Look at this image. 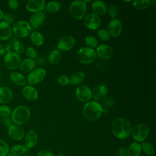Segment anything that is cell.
<instances>
[{
	"label": "cell",
	"mask_w": 156,
	"mask_h": 156,
	"mask_svg": "<svg viewBox=\"0 0 156 156\" xmlns=\"http://www.w3.org/2000/svg\"><path fill=\"white\" fill-rule=\"evenodd\" d=\"M26 55L29 58L34 59L37 58V52L36 50L32 47H28L26 49Z\"/></svg>",
	"instance_id": "obj_40"
},
{
	"label": "cell",
	"mask_w": 156,
	"mask_h": 156,
	"mask_svg": "<svg viewBox=\"0 0 156 156\" xmlns=\"http://www.w3.org/2000/svg\"><path fill=\"white\" fill-rule=\"evenodd\" d=\"M98 35L99 38L103 41H107L109 40L110 38V36L107 31V29L102 28L98 30Z\"/></svg>",
	"instance_id": "obj_38"
},
{
	"label": "cell",
	"mask_w": 156,
	"mask_h": 156,
	"mask_svg": "<svg viewBox=\"0 0 156 156\" xmlns=\"http://www.w3.org/2000/svg\"><path fill=\"white\" fill-rule=\"evenodd\" d=\"M46 9L49 12L55 13L61 9V4L58 1H50L46 4Z\"/></svg>",
	"instance_id": "obj_32"
},
{
	"label": "cell",
	"mask_w": 156,
	"mask_h": 156,
	"mask_svg": "<svg viewBox=\"0 0 156 156\" xmlns=\"http://www.w3.org/2000/svg\"><path fill=\"white\" fill-rule=\"evenodd\" d=\"M7 133L11 139L19 141L24 138L25 131L21 126L13 124L8 128Z\"/></svg>",
	"instance_id": "obj_11"
},
{
	"label": "cell",
	"mask_w": 156,
	"mask_h": 156,
	"mask_svg": "<svg viewBox=\"0 0 156 156\" xmlns=\"http://www.w3.org/2000/svg\"><path fill=\"white\" fill-rule=\"evenodd\" d=\"M31 116V112L29 107L21 105L16 107L12 112L10 118L13 124L23 125L29 122Z\"/></svg>",
	"instance_id": "obj_3"
},
{
	"label": "cell",
	"mask_w": 156,
	"mask_h": 156,
	"mask_svg": "<svg viewBox=\"0 0 156 156\" xmlns=\"http://www.w3.org/2000/svg\"><path fill=\"white\" fill-rule=\"evenodd\" d=\"M12 32L18 38L27 37L32 31V27L29 23L26 21H18L13 23Z\"/></svg>",
	"instance_id": "obj_6"
},
{
	"label": "cell",
	"mask_w": 156,
	"mask_h": 156,
	"mask_svg": "<svg viewBox=\"0 0 156 156\" xmlns=\"http://www.w3.org/2000/svg\"><path fill=\"white\" fill-rule=\"evenodd\" d=\"M118 156H128L127 149L126 147H121L118 152Z\"/></svg>",
	"instance_id": "obj_46"
},
{
	"label": "cell",
	"mask_w": 156,
	"mask_h": 156,
	"mask_svg": "<svg viewBox=\"0 0 156 156\" xmlns=\"http://www.w3.org/2000/svg\"><path fill=\"white\" fill-rule=\"evenodd\" d=\"M71 16L78 20L83 19L87 12V5L84 1L76 0L73 1L69 7Z\"/></svg>",
	"instance_id": "obj_4"
},
{
	"label": "cell",
	"mask_w": 156,
	"mask_h": 156,
	"mask_svg": "<svg viewBox=\"0 0 156 156\" xmlns=\"http://www.w3.org/2000/svg\"><path fill=\"white\" fill-rule=\"evenodd\" d=\"M46 2L44 0H29L26 4V9L33 13L41 12L46 7Z\"/></svg>",
	"instance_id": "obj_15"
},
{
	"label": "cell",
	"mask_w": 156,
	"mask_h": 156,
	"mask_svg": "<svg viewBox=\"0 0 156 156\" xmlns=\"http://www.w3.org/2000/svg\"><path fill=\"white\" fill-rule=\"evenodd\" d=\"M101 23L100 17L93 13L87 15L84 18V24L85 27L91 30H95L99 28Z\"/></svg>",
	"instance_id": "obj_13"
},
{
	"label": "cell",
	"mask_w": 156,
	"mask_h": 156,
	"mask_svg": "<svg viewBox=\"0 0 156 156\" xmlns=\"http://www.w3.org/2000/svg\"><path fill=\"white\" fill-rule=\"evenodd\" d=\"M127 149L128 156H139L142 151L141 144L137 142L131 143Z\"/></svg>",
	"instance_id": "obj_27"
},
{
	"label": "cell",
	"mask_w": 156,
	"mask_h": 156,
	"mask_svg": "<svg viewBox=\"0 0 156 156\" xmlns=\"http://www.w3.org/2000/svg\"><path fill=\"white\" fill-rule=\"evenodd\" d=\"M3 16H4V13H3V12L0 9V21L2 20Z\"/></svg>",
	"instance_id": "obj_49"
},
{
	"label": "cell",
	"mask_w": 156,
	"mask_h": 156,
	"mask_svg": "<svg viewBox=\"0 0 156 156\" xmlns=\"http://www.w3.org/2000/svg\"><path fill=\"white\" fill-rule=\"evenodd\" d=\"M45 15L42 12L34 13L29 18V22L31 27L34 28L39 27L44 21Z\"/></svg>",
	"instance_id": "obj_21"
},
{
	"label": "cell",
	"mask_w": 156,
	"mask_h": 156,
	"mask_svg": "<svg viewBox=\"0 0 156 156\" xmlns=\"http://www.w3.org/2000/svg\"><path fill=\"white\" fill-rule=\"evenodd\" d=\"M46 71L43 68L34 69L27 75V80L30 85H35L41 82L46 76Z\"/></svg>",
	"instance_id": "obj_9"
},
{
	"label": "cell",
	"mask_w": 156,
	"mask_h": 156,
	"mask_svg": "<svg viewBox=\"0 0 156 156\" xmlns=\"http://www.w3.org/2000/svg\"><path fill=\"white\" fill-rule=\"evenodd\" d=\"M132 135L133 138L138 142L144 141L149 133V127L147 124L140 123L136 124L132 129Z\"/></svg>",
	"instance_id": "obj_7"
},
{
	"label": "cell",
	"mask_w": 156,
	"mask_h": 156,
	"mask_svg": "<svg viewBox=\"0 0 156 156\" xmlns=\"http://www.w3.org/2000/svg\"><path fill=\"white\" fill-rule=\"evenodd\" d=\"M7 5L10 9L15 11L19 7V2L17 0H9L7 2Z\"/></svg>",
	"instance_id": "obj_42"
},
{
	"label": "cell",
	"mask_w": 156,
	"mask_h": 156,
	"mask_svg": "<svg viewBox=\"0 0 156 156\" xmlns=\"http://www.w3.org/2000/svg\"><path fill=\"white\" fill-rule=\"evenodd\" d=\"M12 110L10 107L7 105L2 104L0 105V116L2 118L9 117L10 116Z\"/></svg>",
	"instance_id": "obj_37"
},
{
	"label": "cell",
	"mask_w": 156,
	"mask_h": 156,
	"mask_svg": "<svg viewBox=\"0 0 156 156\" xmlns=\"http://www.w3.org/2000/svg\"><path fill=\"white\" fill-rule=\"evenodd\" d=\"M22 94L27 100L35 101L38 98V94L36 89L31 85H25L22 89Z\"/></svg>",
	"instance_id": "obj_20"
},
{
	"label": "cell",
	"mask_w": 156,
	"mask_h": 156,
	"mask_svg": "<svg viewBox=\"0 0 156 156\" xmlns=\"http://www.w3.org/2000/svg\"><path fill=\"white\" fill-rule=\"evenodd\" d=\"M3 21L7 22V23H9V24H12L14 23L15 21V16L14 15L10 12H7L5 13H4V16H3V18H2Z\"/></svg>",
	"instance_id": "obj_41"
},
{
	"label": "cell",
	"mask_w": 156,
	"mask_h": 156,
	"mask_svg": "<svg viewBox=\"0 0 156 156\" xmlns=\"http://www.w3.org/2000/svg\"><path fill=\"white\" fill-rule=\"evenodd\" d=\"M143 151L148 155H152L154 154V148L153 146L148 142H143L141 144Z\"/></svg>",
	"instance_id": "obj_34"
},
{
	"label": "cell",
	"mask_w": 156,
	"mask_h": 156,
	"mask_svg": "<svg viewBox=\"0 0 156 156\" xmlns=\"http://www.w3.org/2000/svg\"><path fill=\"white\" fill-rule=\"evenodd\" d=\"M38 156H55L54 154L50 151L43 149L37 152Z\"/></svg>",
	"instance_id": "obj_44"
},
{
	"label": "cell",
	"mask_w": 156,
	"mask_h": 156,
	"mask_svg": "<svg viewBox=\"0 0 156 156\" xmlns=\"http://www.w3.org/2000/svg\"><path fill=\"white\" fill-rule=\"evenodd\" d=\"M7 156H14V155H11V154H8Z\"/></svg>",
	"instance_id": "obj_50"
},
{
	"label": "cell",
	"mask_w": 156,
	"mask_h": 156,
	"mask_svg": "<svg viewBox=\"0 0 156 156\" xmlns=\"http://www.w3.org/2000/svg\"><path fill=\"white\" fill-rule=\"evenodd\" d=\"M12 35V29L10 24L4 21H0V40H9Z\"/></svg>",
	"instance_id": "obj_19"
},
{
	"label": "cell",
	"mask_w": 156,
	"mask_h": 156,
	"mask_svg": "<svg viewBox=\"0 0 156 156\" xmlns=\"http://www.w3.org/2000/svg\"><path fill=\"white\" fill-rule=\"evenodd\" d=\"M103 113L102 105L95 101L86 102L82 108V115L90 121H95L99 119Z\"/></svg>",
	"instance_id": "obj_2"
},
{
	"label": "cell",
	"mask_w": 156,
	"mask_h": 156,
	"mask_svg": "<svg viewBox=\"0 0 156 156\" xmlns=\"http://www.w3.org/2000/svg\"><path fill=\"white\" fill-rule=\"evenodd\" d=\"M122 28V23L119 20L116 18L112 19L108 24L107 31L110 37H117L120 35Z\"/></svg>",
	"instance_id": "obj_14"
},
{
	"label": "cell",
	"mask_w": 156,
	"mask_h": 156,
	"mask_svg": "<svg viewBox=\"0 0 156 156\" xmlns=\"http://www.w3.org/2000/svg\"><path fill=\"white\" fill-rule=\"evenodd\" d=\"M61 58V53L58 50L52 51L48 55L49 62L52 65H55L59 62Z\"/></svg>",
	"instance_id": "obj_30"
},
{
	"label": "cell",
	"mask_w": 156,
	"mask_h": 156,
	"mask_svg": "<svg viewBox=\"0 0 156 156\" xmlns=\"http://www.w3.org/2000/svg\"><path fill=\"white\" fill-rule=\"evenodd\" d=\"M91 9L93 13L97 15H103L107 12V6L104 2L96 0L93 2L91 4Z\"/></svg>",
	"instance_id": "obj_24"
},
{
	"label": "cell",
	"mask_w": 156,
	"mask_h": 156,
	"mask_svg": "<svg viewBox=\"0 0 156 156\" xmlns=\"http://www.w3.org/2000/svg\"><path fill=\"white\" fill-rule=\"evenodd\" d=\"M30 38L32 43L37 46H40L44 43L43 35L38 31L34 30L30 34Z\"/></svg>",
	"instance_id": "obj_26"
},
{
	"label": "cell",
	"mask_w": 156,
	"mask_h": 156,
	"mask_svg": "<svg viewBox=\"0 0 156 156\" xmlns=\"http://www.w3.org/2000/svg\"><path fill=\"white\" fill-rule=\"evenodd\" d=\"M25 146L29 149L35 146L38 143V135L34 130H28L24 135Z\"/></svg>",
	"instance_id": "obj_17"
},
{
	"label": "cell",
	"mask_w": 156,
	"mask_h": 156,
	"mask_svg": "<svg viewBox=\"0 0 156 156\" xmlns=\"http://www.w3.org/2000/svg\"><path fill=\"white\" fill-rule=\"evenodd\" d=\"M108 12L109 16L112 18V19H115L118 15V10L117 7L115 5L112 4L109 6L108 9Z\"/></svg>",
	"instance_id": "obj_39"
},
{
	"label": "cell",
	"mask_w": 156,
	"mask_h": 156,
	"mask_svg": "<svg viewBox=\"0 0 156 156\" xmlns=\"http://www.w3.org/2000/svg\"><path fill=\"white\" fill-rule=\"evenodd\" d=\"M5 53H6V51L5 49V46L0 43V56L5 55Z\"/></svg>",
	"instance_id": "obj_47"
},
{
	"label": "cell",
	"mask_w": 156,
	"mask_h": 156,
	"mask_svg": "<svg viewBox=\"0 0 156 156\" xmlns=\"http://www.w3.org/2000/svg\"><path fill=\"white\" fill-rule=\"evenodd\" d=\"M9 151L10 147L8 143L5 140L0 139V156H7Z\"/></svg>",
	"instance_id": "obj_36"
},
{
	"label": "cell",
	"mask_w": 156,
	"mask_h": 156,
	"mask_svg": "<svg viewBox=\"0 0 156 156\" xmlns=\"http://www.w3.org/2000/svg\"><path fill=\"white\" fill-rule=\"evenodd\" d=\"M85 79V74L81 71L74 73L69 78V83L73 85H77L82 83Z\"/></svg>",
	"instance_id": "obj_28"
},
{
	"label": "cell",
	"mask_w": 156,
	"mask_h": 156,
	"mask_svg": "<svg viewBox=\"0 0 156 156\" xmlns=\"http://www.w3.org/2000/svg\"><path fill=\"white\" fill-rule=\"evenodd\" d=\"M2 122L3 124L4 125V126L7 128H9L10 126H12L13 124L12 119H11L10 117H9V116L5 117V118H2Z\"/></svg>",
	"instance_id": "obj_45"
},
{
	"label": "cell",
	"mask_w": 156,
	"mask_h": 156,
	"mask_svg": "<svg viewBox=\"0 0 156 156\" xmlns=\"http://www.w3.org/2000/svg\"><path fill=\"white\" fill-rule=\"evenodd\" d=\"M132 125L129 120L122 118L115 119L111 124V132L116 138H127L132 132Z\"/></svg>",
	"instance_id": "obj_1"
},
{
	"label": "cell",
	"mask_w": 156,
	"mask_h": 156,
	"mask_svg": "<svg viewBox=\"0 0 156 156\" xmlns=\"http://www.w3.org/2000/svg\"><path fill=\"white\" fill-rule=\"evenodd\" d=\"M12 49L13 50V52L18 55H20L24 52V47L23 44L20 41L17 40L12 44Z\"/></svg>",
	"instance_id": "obj_35"
},
{
	"label": "cell",
	"mask_w": 156,
	"mask_h": 156,
	"mask_svg": "<svg viewBox=\"0 0 156 156\" xmlns=\"http://www.w3.org/2000/svg\"><path fill=\"white\" fill-rule=\"evenodd\" d=\"M9 77L12 82L18 86H24L27 82V79L24 76L18 71L10 73Z\"/></svg>",
	"instance_id": "obj_23"
},
{
	"label": "cell",
	"mask_w": 156,
	"mask_h": 156,
	"mask_svg": "<svg viewBox=\"0 0 156 156\" xmlns=\"http://www.w3.org/2000/svg\"><path fill=\"white\" fill-rule=\"evenodd\" d=\"M35 66V62L34 59L31 58H25L21 61L20 65V69L21 72L24 73H30L32 71Z\"/></svg>",
	"instance_id": "obj_25"
},
{
	"label": "cell",
	"mask_w": 156,
	"mask_h": 156,
	"mask_svg": "<svg viewBox=\"0 0 156 156\" xmlns=\"http://www.w3.org/2000/svg\"><path fill=\"white\" fill-rule=\"evenodd\" d=\"M76 97L82 102H87L92 98V91L87 85H80L76 90Z\"/></svg>",
	"instance_id": "obj_10"
},
{
	"label": "cell",
	"mask_w": 156,
	"mask_h": 156,
	"mask_svg": "<svg viewBox=\"0 0 156 156\" xmlns=\"http://www.w3.org/2000/svg\"><path fill=\"white\" fill-rule=\"evenodd\" d=\"M75 39L71 35H65L60 38L57 43V48L63 51L71 50L75 44Z\"/></svg>",
	"instance_id": "obj_12"
},
{
	"label": "cell",
	"mask_w": 156,
	"mask_h": 156,
	"mask_svg": "<svg viewBox=\"0 0 156 156\" xmlns=\"http://www.w3.org/2000/svg\"><path fill=\"white\" fill-rule=\"evenodd\" d=\"M133 6L138 10H143L148 7L150 4L149 0H135L132 2Z\"/></svg>",
	"instance_id": "obj_31"
},
{
	"label": "cell",
	"mask_w": 156,
	"mask_h": 156,
	"mask_svg": "<svg viewBox=\"0 0 156 156\" xmlns=\"http://www.w3.org/2000/svg\"><path fill=\"white\" fill-rule=\"evenodd\" d=\"M28 151V148L22 144L13 145L10 149V154L14 156H20L26 154Z\"/></svg>",
	"instance_id": "obj_29"
},
{
	"label": "cell",
	"mask_w": 156,
	"mask_h": 156,
	"mask_svg": "<svg viewBox=\"0 0 156 156\" xmlns=\"http://www.w3.org/2000/svg\"><path fill=\"white\" fill-rule=\"evenodd\" d=\"M1 71H0V77H1Z\"/></svg>",
	"instance_id": "obj_51"
},
{
	"label": "cell",
	"mask_w": 156,
	"mask_h": 156,
	"mask_svg": "<svg viewBox=\"0 0 156 156\" xmlns=\"http://www.w3.org/2000/svg\"><path fill=\"white\" fill-rule=\"evenodd\" d=\"M107 94V89L103 84L96 85L92 91V98L95 101H99L104 99Z\"/></svg>",
	"instance_id": "obj_18"
},
{
	"label": "cell",
	"mask_w": 156,
	"mask_h": 156,
	"mask_svg": "<svg viewBox=\"0 0 156 156\" xmlns=\"http://www.w3.org/2000/svg\"><path fill=\"white\" fill-rule=\"evenodd\" d=\"M58 82L61 85H66L69 83V77L65 75H62L58 78Z\"/></svg>",
	"instance_id": "obj_43"
},
{
	"label": "cell",
	"mask_w": 156,
	"mask_h": 156,
	"mask_svg": "<svg viewBox=\"0 0 156 156\" xmlns=\"http://www.w3.org/2000/svg\"><path fill=\"white\" fill-rule=\"evenodd\" d=\"M76 55L78 61L85 65L93 63L96 58V54L94 50L87 46L80 48L77 51Z\"/></svg>",
	"instance_id": "obj_5"
},
{
	"label": "cell",
	"mask_w": 156,
	"mask_h": 156,
	"mask_svg": "<svg viewBox=\"0 0 156 156\" xmlns=\"http://www.w3.org/2000/svg\"><path fill=\"white\" fill-rule=\"evenodd\" d=\"M85 43L87 47L90 48H94L98 46V41L97 38L93 36H87L85 38Z\"/></svg>",
	"instance_id": "obj_33"
},
{
	"label": "cell",
	"mask_w": 156,
	"mask_h": 156,
	"mask_svg": "<svg viewBox=\"0 0 156 156\" xmlns=\"http://www.w3.org/2000/svg\"><path fill=\"white\" fill-rule=\"evenodd\" d=\"M13 94L11 89L7 87H0V103L5 104L10 102Z\"/></svg>",
	"instance_id": "obj_22"
},
{
	"label": "cell",
	"mask_w": 156,
	"mask_h": 156,
	"mask_svg": "<svg viewBox=\"0 0 156 156\" xmlns=\"http://www.w3.org/2000/svg\"><path fill=\"white\" fill-rule=\"evenodd\" d=\"M96 54L101 59L106 60L111 58L113 55V50L107 44L98 45L96 48Z\"/></svg>",
	"instance_id": "obj_16"
},
{
	"label": "cell",
	"mask_w": 156,
	"mask_h": 156,
	"mask_svg": "<svg viewBox=\"0 0 156 156\" xmlns=\"http://www.w3.org/2000/svg\"><path fill=\"white\" fill-rule=\"evenodd\" d=\"M21 58L20 55L13 51L6 52L4 57V63L7 68L10 70H15L20 67Z\"/></svg>",
	"instance_id": "obj_8"
},
{
	"label": "cell",
	"mask_w": 156,
	"mask_h": 156,
	"mask_svg": "<svg viewBox=\"0 0 156 156\" xmlns=\"http://www.w3.org/2000/svg\"><path fill=\"white\" fill-rule=\"evenodd\" d=\"M5 51L7 52L12 51V44H7L5 46Z\"/></svg>",
	"instance_id": "obj_48"
}]
</instances>
